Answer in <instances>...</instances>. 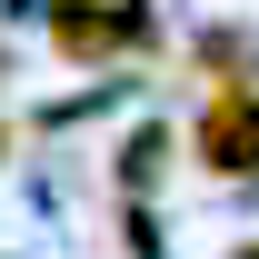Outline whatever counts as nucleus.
<instances>
[{
    "label": "nucleus",
    "mask_w": 259,
    "mask_h": 259,
    "mask_svg": "<svg viewBox=\"0 0 259 259\" xmlns=\"http://www.w3.org/2000/svg\"><path fill=\"white\" fill-rule=\"evenodd\" d=\"M199 160L220 169V180H249L259 169V100L249 90H229V100L199 110Z\"/></svg>",
    "instance_id": "obj_1"
},
{
    "label": "nucleus",
    "mask_w": 259,
    "mask_h": 259,
    "mask_svg": "<svg viewBox=\"0 0 259 259\" xmlns=\"http://www.w3.org/2000/svg\"><path fill=\"white\" fill-rule=\"evenodd\" d=\"M130 30H140L130 10H60V20H50V40H60V50H80V60H90V50H110V40H130Z\"/></svg>",
    "instance_id": "obj_2"
}]
</instances>
